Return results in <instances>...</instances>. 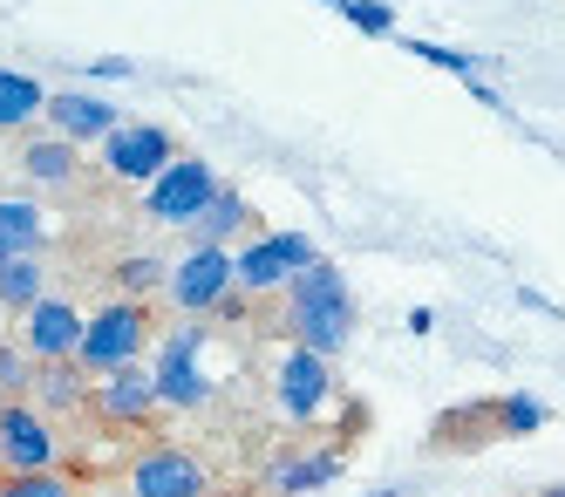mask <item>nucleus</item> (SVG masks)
I'll return each mask as SVG.
<instances>
[{"label":"nucleus","instance_id":"nucleus-1","mask_svg":"<svg viewBox=\"0 0 565 497\" xmlns=\"http://www.w3.org/2000/svg\"><path fill=\"white\" fill-rule=\"evenodd\" d=\"M287 335H294V348H313L328 361L354 341V294H348L334 260H320V266L287 279Z\"/></svg>","mask_w":565,"mask_h":497},{"label":"nucleus","instance_id":"nucleus-2","mask_svg":"<svg viewBox=\"0 0 565 497\" xmlns=\"http://www.w3.org/2000/svg\"><path fill=\"white\" fill-rule=\"evenodd\" d=\"M143 341H150V307L143 300H109V307L89 314L83 355H75V361L89 368V382H103V376H116V368L143 361Z\"/></svg>","mask_w":565,"mask_h":497},{"label":"nucleus","instance_id":"nucleus-3","mask_svg":"<svg viewBox=\"0 0 565 497\" xmlns=\"http://www.w3.org/2000/svg\"><path fill=\"white\" fill-rule=\"evenodd\" d=\"M171 307L184 314V320H205V314H218L232 294H238V266H232V253L225 245H191V253L171 266Z\"/></svg>","mask_w":565,"mask_h":497},{"label":"nucleus","instance_id":"nucleus-4","mask_svg":"<svg viewBox=\"0 0 565 497\" xmlns=\"http://www.w3.org/2000/svg\"><path fill=\"white\" fill-rule=\"evenodd\" d=\"M205 320H184V327H171L164 341H157V361H150V376H157V395H164V409H198L212 395V382H205Z\"/></svg>","mask_w":565,"mask_h":497},{"label":"nucleus","instance_id":"nucleus-5","mask_svg":"<svg viewBox=\"0 0 565 497\" xmlns=\"http://www.w3.org/2000/svg\"><path fill=\"white\" fill-rule=\"evenodd\" d=\"M55 457H62V443L42 409L0 402V477H42V470H55Z\"/></svg>","mask_w":565,"mask_h":497},{"label":"nucleus","instance_id":"nucleus-6","mask_svg":"<svg viewBox=\"0 0 565 497\" xmlns=\"http://www.w3.org/2000/svg\"><path fill=\"white\" fill-rule=\"evenodd\" d=\"M171 163H178V150H171L164 123H116L103 137V171L124 178V184H157Z\"/></svg>","mask_w":565,"mask_h":497},{"label":"nucleus","instance_id":"nucleus-7","mask_svg":"<svg viewBox=\"0 0 565 497\" xmlns=\"http://www.w3.org/2000/svg\"><path fill=\"white\" fill-rule=\"evenodd\" d=\"M225 191V178L212 171L205 157H178L164 178H157L150 191H143V204H150V219H164V225H191L205 204Z\"/></svg>","mask_w":565,"mask_h":497},{"label":"nucleus","instance_id":"nucleus-8","mask_svg":"<svg viewBox=\"0 0 565 497\" xmlns=\"http://www.w3.org/2000/svg\"><path fill=\"white\" fill-rule=\"evenodd\" d=\"M130 497H212V470L184 443H150L130 464Z\"/></svg>","mask_w":565,"mask_h":497},{"label":"nucleus","instance_id":"nucleus-9","mask_svg":"<svg viewBox=\"0 0 565 497\" xmlns=\"http://www.w3.org/2000/svg\"><path fill=\"white\" fill-rule=\"evenodd\" d=\"M273 395H279V416L313 423L320 409H328V395H334V368H328V355L287 348V361H279V376H273Z\"/></svg>","mask_w":565,"mask_h":497},{"label":"nucleus","instance_id":"nucleus-10","mask_svg":"<svg viewBox=\"0 0 565 497\" xmlns=\"http://www.w3.org/2000/svg\"><path fill=\"white\" fill-rule=\"evenodd\" d=\"M96 416L109 423V430H143L157 409H164V395H157V376L143 361H130V368H116V376H103L96 382Z\"/></svg>","mask_w":565,"mask_h":497},{"label":"nucleus","instance_id":"nucleus-11","mask_svg":"<svg viewBox=\"0 0 565 497\" xmlns=\"http://www.w3.org/2000/svg\"><path fill=\"white\" fill-rule=\"evenodd\" d=\"M83 327H89L83 314L49 294L42 307H28V314H21V335H14V341H21L34 361H75V355H83Z\"/></svg>","mask_w":565,"mask_h":497},{"label":"nucleus","instance_id":"nucleus-12","mask_svg":"<svg viewBox=\"0 0 565 497\" xmlns=\"http://www.w3.org/2000/svg\"><path fill=\"white\" fill-rule=\"evenodd\" d=\"M49 123H55V137H68L75 150H83V144H103L124 116H116V103H103V96L68 89V96H49Z\"/></svg>","mask_w":565,"mask_h":497},{"label":"nucleus","instance_id":"nucleus-13","mask_svg":"<svg viewBox=\"0 0 565 497\" xmlns=\"http://www.w3.org/2000/svg\"><path fill=\"white\" fill-rule=\"evenodd\" d=\"M28 395H34L42 416H75L96 389H89V368L83 361H34V389Z\"/></svg>","mask_w":565,"mask_h":497},{"label":"nucleus","instance_id":"nucleus-14","mask_svg":"<svg viewBox=\"0 0 565 497\" xmlns=\"http://www.w3.org/2000/svg\"><path fill=\"white\" fill-rule=\"evenodd\" d=\"M42 245H49L42 204H28V198H0V266H8V260H42Z\"/></svg>","mask_w":565,"mask_h":497},{"label":"nucleus","instance_id":"nucleus-15","mask_svg":"<svg viewBox=\"0 0 565 497\" xmlns=\"http://www.w3.org/2000/svg\"><path fill=\"white\" fill-rule=\"evenodd\" d=\"M232 266H238V294H287V279H294V266L287 260H279V245L273 239H246V245H238V253H232Z\"/></svg>","mask_w":565,"mask_h":497},{"label":"nucleus","instance_id":"nucleus-16","mask_svg":"<svg viewBox=\"0 0 565 497\" xmlns=\"http://www.w3.org/2000/svg\"><path fill=\"white\" fill-rule=\"evenodd\" d=\"M21 171H28L34 184H49V191H68L75 178H83V150H75L68 137H34V144L21 150Z\"/></svg>","mask_w":565,"mask_h":497},{"label":"nucleus","instance_id":"nucleus-17","mask_svg":"<svg viewBox=\"0 0 565 497\" xmlns=\"http://www.w3.org/2000/svg\"><path fill=\"white\" fill-rule=\"evenodd\" d=\"M238 232H253V204L225 184V191L205 204V212L191 219V245H225V253H232V239H238Z\"/></svg>","mask_w":565,"mask_h":497},{"label":"nucleus","instance_id":"nucleus-18","mask_svg":"<svg viewBox=\"0 0 565 497\" xmlns=\"http://www.w3.org/2000/svg\"><path fill=\"white\" fill-rule=\"evenodd\" d=\"M341 477V450H313V457H279L273 464V490L279 497H300V490H320Z\"/></svg>","mask_w":565,"mask_h":497},{"label":"nucleus","instance_id":"nucleus-19","mask_svg":"<svg viewBox=\"0 0 565 497\" xmlns=\"http://www.w3.org/2000/svg\"><path fill=\"white\" fill-rule=\"evenodd\" d=\"M49 109V89L21 68H0V130H21V123H34Z\"/></svg>","mask_w":565,"mask_h":497},{"label":"nucleus","instance_id":"nucleus-20","mask_svg":"<svg viewBox=\"0 0 565 497\" xmlns=\"http://www.w3.org/2000/svg\"><path fill=\"white\" fill-rule=\"evenodd\" d=\"M42 260H8V266H0V307H8V314H28V307H42L49 294H42Z\"/></svg>","mask_w":565,"mask_h":497},{"label":"nucleus","instance_id":"nucleus-21","mask_svg":"<svg viewBox=\"0 0 565 497\" xmlns=\"http://www.w3.org/2000/svg\"><path fill=\"white\" fill-rule=\"evenodd\" d=\"M116 286H124V300H150V294H164V286H171V266L150 260V253H137V260L116 266Z\"/></svg>","mask_w":565,"mask_h":497},{"label":"nucleus","instance_id":"nucleus-22","mask_svg":"<svg viewBox=\"0 0 565 497\" xmlns=\"http://www.w3.org/2000/svg\"><path fill=\"white\" fill-rule=\"evenodd\" d=\"M402 49L416 62H429V68H450L457 82H477V68H491L483 55H457V49H443V41H416V34H402Z\"/></svg>","mask_w":565,"mask_h":497},{"label":"nucleus","instance_id":"nucleus-23","mask_svg":"<svg viewBox=\"0 0 565 497\" xmlns=\"http://www.w3.org/2000/svg\"><path fill=\"white\" fill-rule=\"evenodd\" d=\"M491 409H498V436H532L545 423V402L539 395H498Z\"/></svg>","mask_w":565,"mask_h":497},{"label":"nucleus","instance_id":"nucleus-24","mask_svg":"<svg viewBox=\"0 0 565 497\" xmlns=\"http://www.w3.org/2000/svg\"><path fill=\"white\" fill-rule=\"evenodd\" d=\"M28 389H34V355H28L21 341H0V395L21 402Z\"/></svg>","mask_w":565,"mask_h":497},{"label":"nucleus","instance_id":"nucleus-25","mask_svg":"<svg viewBox=\"0 0 565 497\" xmlns=\"http://www.w3.org/2000/svg\"><path fill=\"white\" fill-rule=\"evenodd\" d=\"M328 8H341L361 34H395V8H388V0H328Z\"/></svg>","mask_w":565,"mask_h":497},{"label":"nucleus","instance_id":"nucleus-26","mask_svg":"<svg viewBox=\"0 0 565 497\" xmlns=\"http://www.w3.org/2000/svg\"><path fill=\"white\" fill-rule=\"evenodd\" d=\"M0 497H75V484L62 470H42V477H0Z\"/></svg>","mask_w":565,"mask_h":497},{"label":"nucleus","instance_id":"nucleus-27","mask_svg":"<svg viewBox=\"0 0 565 497\" xmlns=\"http://www.w3.org/2000/svg\"><path fill=\"white\" fill-rule=\"evenodd\" d=\"M273 245H279V260H287L294 273H307V266H320V245L307 239V232H266Z\"/></svg>","mask_w":565,"mask_h":497},{"label":"nucleus","instance_id":"nucleus-28","mask_svg":"<svg viewBox=\"0 0 565 497\" xmlns=\"http://www.w3.org/2000/svg\"><path fill=\"white\" fill-rule=\"evenodd\" d=\"M89 75H103V82H116V75H130V62H124V55H96V62H89Z\"/></svg>","mask_w":565,"mask_h":497},{"label":"nucleus","instance_id":"nucleus-29","mask_svg":"<svg viewBox=\"0 0 565 497\" xmlns=\"http://www.w3.org/2000/svg\"><path fill=\"white\" fill-rule=\"evenodd\" d=\"M369 497H409V484H382V490H369Z\"/></svg>","mask_w":565,"mask_h":497},{"label":"nucleus","instance_id":"nucleus-30","mask_svg":"<svg viewBox=\"0 0 565 497\" xmlns=\"http://www.w3.org/2000/svg\"><path fill=\"white\" fill-rule=\"evenodd\" d=\"M539 497H565V484H545V490H539Z\"/></svg>","mask_w":565,"mask_h":497},{"label":"nucleus","instance_id":"nucleus-31","mask_svg":"<svg viewBox=\"0 0 565 497\" xmlns=\"http://www.w3.org/2000/svg\"><path fill=\"white\" fill-rule=\"evenodd\" d=\"M0 402H8V395H0Z\"/></svg>","mask_w":565,"mask_h":497}]
</instances>
